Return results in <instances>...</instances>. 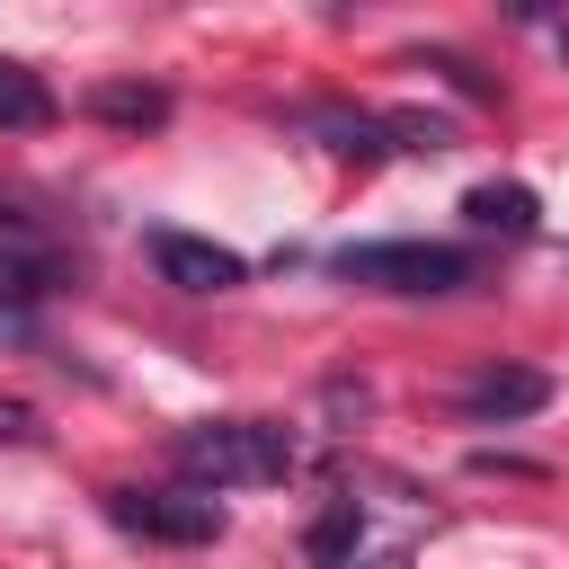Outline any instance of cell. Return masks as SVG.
<instances>
[{
	"instance_id": "1",
	"label": "cell",
	"mask_w": 569,
	"mask_h": 569,
	"mask_svg": "<svg viewBox=\"0 0 569 569\" xmlns=\"http://www.w3.org/2000/svg\"><path fill=\"white\" fill-rule=\"evenodd\" d=\"M169 462H178V480L196 498H213V489H267V480H284L302 462V436L276 427V418H204V427H187L169 445Z\"/></svg>"
},
{
	"instance_id": "2",
	"label": "cell",
	"mask_w": 569,
	"mask_h": 569,
	"mask_svg": "<svg viewBox=\"0 0 569 569\" xmlns=\"http://www.w3.org/2000/svg\"><path fill=\"white\" fill-rule=\"evenodd\" d=\"M338 276L347 284H382V293H462L471 284V249H453V240H347Z\"/></svg>"
},
{
	"instance_id": "3",
	"label": "cell",
	"mask_w": 569,
	"mask_h": 569,
	"mask_svg": "<svg viewBox=\"0 0 569 569\" xmlns=\"http://www.w3.org/2000/svg\"><path fill=\"white\" fill-rule=\"evenodd\" d=\"M107 516H116L124 533H142V542H178V551H196V542L222 533V507L196 498V489H107Z\"/></svg>"
},
{
	"instance_id": "4",
	"label": "cell",
	"mask_w": 569,
	"mask_h": 569,
	"mask_svg": "<svg viewBox=\"0 0 569 569\" xmlns=\"http://www.w3.org/2000/svg\"><path fill=\"white\" fill-rule=\"evenodd\" d=\"M453 409H462V427H516V418L551 409V373H533V365H480Z\"/></svg>"
},
{
	"instance_id": "5",
	"label": "cell",
	"mask_w": 569,
	"mask_h": 569,
	"mask_svg": "<svg viewBox=\"0 0 569 569\" xmlns=\"http://www.w3.org/2000/svg\"><path fill=\"white\" fill-rule=\"evenodd\" d=\"M151 267H160V284H178V293H231V284L249 276L240 249L196 240V231H151Z\"/></svg>"
},
{
	"instance_id": "6",
	"label": "cell",
	"mask_w": 569,
	"mask_h": 569,
	"mask_svg": "<svg viewBox=\"0 0 569 569\" xmlns=\"http://www.w3.org/2000/svg\"><path fill=\"white\" fill-rule=\"evenodd\" d=\"M462 213H471V231H507V240H525V231H533V187L489 178V187L462 196Z\"/></svg>"
},
{
	"instance_id": "7",
	"label": "cell",
	"mask_w": 569,
	"mask_h": 569,
	"mask_svg": "<svg viewBox=\"0 0 569 569\" xmlns=\"http://www.w3.org/2000/svg\"><path fill=\"white\" fill-rule=\"evenodd\" d=\"M0 124H18V133L53 124V89H44L27 62H0Z\"/></svg>"
},
{
	"instance_id": "8",
	"label": "cell",
	"mask_w": 569,
	"mask_h": 569,
	"mask_svg": "<svg viewBox=\"0 0 569 569\" xmlns=\"http://www.w3.org/2000/svg\"><path fill=\"white\" fill-rule=\"evenodd\" d=\"M356 533H365V507H356V498H338V507L302 533V551H311L320 569H338V560H356Z\"/></svg>"
},
{
	"instance_id": "9",
	"label": "cell",
	"mask_w": 569,
	"mask_h": 569,
	"mask_svg": "<svg viewBox=\"0 0 569 569\" xmlns=\"http://www.w3.org/2000/svg\"><path fill=\"white\" fill-rule=\"evenodd\" d=\"M89 107H98L107 124H169V98H160V89H124V80L89 89Z\"/></svg>"
},
{
	"instance_id": "10",
	"label": "cell",
	"mask_w": 569,
	"mask_h": 569,
	"mask_svg": "<svg viewBox=\"0 0 569 569\" xmlns=\"http://www.w3.org/2000/svg\"><path fill=\"white\" fill-rule=\"evenodd\" d=\"M44 276H53L44 258H0V302H36V293H44Z\"/></svg>"
},
{
	"instance_id": "11",
	"label": "cell",
	"mask_w": 569,
	"mask_h": 569,
	"mask_svg": "<svg viewBox=\"0 0 569 569\" xmlns=\"http://www.w3.org/2000/svg\"><path fill=\"white\" fill-rule=\"evenodd\" d=\"M44 427H36V409L27 400H0V445H36Z\"/></svg>"
},
{
	"instance_id": "12",
	"label": "cell",
	"mask_w": 569,
	"mask_h": 569,
	"mask_svg": "<svg viewBox=\"0 0 569 569\" xmlns=\"http://www.w3.org/2000/svg\"><path fill=\"white\" fill-rule=\"evenodd\" d=\"M338 569H409V551H382V560H338Z\"/></svg>"
},
{
	"instance_id": "13",
	"label": "cell",
	"mask_w": 569,
	"mask_h": 569,
	"mask_svg": "<svg viewBox=\"0 0 569 569\" xmlns=\"http://www.w3.org/2000/svg\"><path fill=\"white\" fill-rule=\"evenodd\" d=\"M0 222H9V204H0Z\"/></svg>"
}]
</instances>
